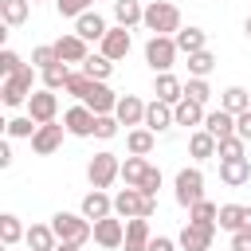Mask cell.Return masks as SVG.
Returning <instances> with one entry per match:
<instances>
[{"label": "cell", "instance_id": "obj_1", "mask_svg": "<svg viewBox=\"0 0 251 251\" xmlns=\"http://www.w3.org/2000/svg\"><path fill=\"white\" fill-rule=\"evenodd\" d=\"M51 227H55V235H59V243H86V239H94V224L82 216V212H55L51 216Z\"/></svg>", "mask_w": 251, "mask_h": 251}, {"label": "cell", "instance_id": "obj_2", "mask_svg": "<svg viewBox=\"0 0 251 251\" xmlns=\"http://www.w3.org/2000/svg\"><path fill=\"white\" fill-rule=\"evenodd\" d=\"M153 35H176L180 31V8L169 4V0H153L145 4V20H141Z\"/></svg>", "mask_w": 251, "mask_h": 251}, {"label": "cell", "instance_id": "obj_3", "mask_svg": "<svg viewBox=\"0 0 251 251\" xmlns=\"http://www.w3.org/2000/svg\"><path fill=\"white\" fill-rule=\"evenodd\" d=\"M153 212H157V200L145 196L141 188H122V192L114 196V216H118V220H137V216L149 220Z\"/></svg>", "mask_w": 251, "mask_h": 251}, {"label": "cell", "instance_id": "obj_4", "mask_svg": "<svg viewBox=\"0 0 251 251\" xmlns=\"http://www.w3.org/2000/svg\"><path fill=\"white\" fill-rule=\"evenodd\" d=\"M176 39L173 35H149V43H145V63L153 67V75H169L173 71V63H176Z\"/></svg>", "mask_w": 251, "mask_h": 251}, {"label": "cell", "instance_id": "obj_5", "mask_svg": "<svg viewBox=\"0 0 251 251\" xmlns=\"http://www.w3.org/2000/svg\"><path fill=\"white\" fill-rule=\"evenodd\" d=\"M86 176H90V184L94 188H110L118 176H122V161H118V153H110V149H102V153H94L90 157V165H86Z\"/></svg>", "mask_w": 251, "mask_h": 251}, {"label": "cell", "instance_id": "obj_6", "mask_svg": "<svg viewBox=\"0 0 251 251\" xmlns=\"http://www.w3.org/2000/svg\"><path fill=\"white\" fill-rule=\"evenodd\" d=\"M173 192H176V204H180V208H192V204L208 200V196H204V173H200L196 165H192V169H180Z\"/></svg>", "mask_w": 251, "mask_h": 251}, {"label": "cell", "instance_id": "obj_7", "mask_svg": "<svg viewBox=\"0 0 251 251\" xmlns=\"http://www.w3.org/2000/svg\"><path fill=\"white\" fill-rule=\"evenodd\" d=\"M31 86H35V67H24L20 75L4 78V86H0V98H4V106H27V98L35 94Z\"/></svg>", "mask_w": 251, "mask_h": 251}, {"label": "cell", "instance_id": "obj_8", "mask_svg": "<svg viewBox=\"0 0 251 251\" xmlns=\"http://www.w3.org/2000/svg\"><path fill=\"white\" fill-rule=\"evenodd\" d=\"M27 118H35V126H47V122H55V118H59V94L39 86V90L27 98Z\"/></svg>", "mask_w": 251, "mask_h": 251}, {"label": "cell", "instance_id": "obj_9", "mask_svg": "<svg viewBox=\"0 0 251 251\" xmlns=\"http://www.w3.org/2000/svg\"><path fill=\"white\" fill-rule=\"evenodd\" d=\"M94 122H98V114H94L90 106H82V102L63 114V126H67L71 137H94Z\"/></svg>", "mask_w": 251, "mask_h": 251}, {"label": "cell", "instance_id": "obj_10", "mask_svg": "<svg viewBox=\"0 0 251 251\" xmlns=\"http://www.w3.org/2000/svg\"><path fill=\"white\" fill-rule=\"evenodd\" d=\"M94 243L106 247V251H118V247L126 243V220H118V216L98 220V224H94Z\"/></svg>", "mask_w": 251, "mask_h": 251}, {"label": "cell", "instance_id": "obj_11", "mask_svg": "<svg viewBox=\"0 0 251 251\" xmlns=\"http://www.w3.org/2000/svg\"><path fill=\"white\" fill-rule=\"evenodd\" d=\"M212 235H216V227L212 224H184V231L176 235V243L184 247V251H212Z\"/></svg>", "mask_w": 251, "mask_h": 251}, {"label": "cell", "instance_id": "obj_12", "mask_svg": "<svg viewBox=\"0 0 251 251\" xmlns=\"http://www.w3.org/2000/svg\"><path fill=\"white\" fill-rule=\"evenodd\" d=\"M216 227H224V231H251V204H220V220H216Z\"/></svg>", "mask_w": 251, "mask_h": 251}, {"label": "cell", "instance_id": "obj_13", "mask_svg": "<svg viewBox=\"0 0 251 251\" xmlns=\"http://www.w3.org/2000/svg\"><path fill=\"white\" fill-rule=\"evenodd\" d=\"M98 47H102V55H106L110 63H118V59H126V55H129V47H133V35H129V27H118V24H114Z\"/></svg>", "mask_w": 251, "mask_h": 251}, {"label": "cell", "instance_id": "obj_14", "mask_svg": "<svg viewBox=\"0 0 251 251\" xmlns=\"http://www.w3.org/2000/svg\"><path fill=\"white\" fill-rule=\"evenodd\" d=\"M78 212L90 220V224H98V220H106V216H114V196H106L102 188H90L86 196H82V204H78Z\"/></svg>", "mask_w": 251, "mask_h": 251}, {"label": "cell", "instance_id": "obj_15", "mask_svg": "<svg viewBox=\"0 0 251 251\" xmlns=\"http://www.w3.org/2000/svg\"><path fill=\"white\" fill-rule=\"evenodd\" d=\"M145 106L149 102H141L137 94H122L118 98V110H114V118H118V126H145Z\"/></svg>", "mask_w": 251, "mask_h": 251}, {"label": "cell", "instance_id": "obj_16", "mask_svg": "<svg viewBox=\"0 0 251 251\" xmlns=\"http://www.w3.org/2000/svg\"><path fill=\"white\" fill-rule=\"evenodd\" d=\"M63 133H67V126H59V122H47V126H39V129H35V137H31V149H35L39 157H51V153L63 145Z\"/></svg>", "mask_w": 251, "mask_h": 251}, {"label": "cell", "instance_id": "obj_17", "mask_svg": "<svg viewBox=\"0 0 251 251\" xmlns=\"http://www.w3.org/2000/svg\"><path fill=\"white\" fill-rule=\"evenodd\" d=\"M55 51H59V59H63V63H86V59H90L86 39H82V35H75V31H71V35H59V39H55Z\"/></svg>", "mask_w": 251, "mask_h": 251}, {"label": "cell", "instance_id": "obj_18", "mask_svg": "<svg viewBox=\"0 0 251 251\" xmlns=\"http://www.w3.org/2000/svg\"><path fill=\"white\" fill-rule=\"evenodd\" d=\"M106 31H110V24H106L98 12H82V16L75 20V35H82L86 43H90V39H94V43H102V39H106Z\"/></svg>", "mask_w": 251, "mask_h": 251}, {"label": "cell", "instance_id": "obj_19", "mask_svg": "<svg viewBox=\"0 0 251 251\" xmlns=\"http://www.w3.org/2000/svg\"><path fill=\"white\" fill-rule=\"evenodd\" d=\"M153 94H157V102L176 106V102H184V82L176 75H157L153 78Z\"/></svg>", "mask_w": 251, "mask_h": 251}, {"label": "cell", "instance_id": "obj_20", "mask_svg": "<svg viewBox=\"0 0 251 251\" xmlns=\"http://www.w3.org/2000/svg\"><path fill=\"white\" fill-rule=\"evenodd\" d=\"M82 106H90L94 114H114V110H118V94H114L106 82H94L90 94L82 98Z\"/></svg>", "mask_w": 251, "mask_h": 251}, {"label": "cell", "instance_id": "obj_21", "mask_svg": "<svg viewBox=\"0 0 251 251\" xmlns=\"http://www.w3.org/2000/svg\"><path fill=\"white\" fill-rule=\"evenodd\" d=\"M200 129H208L216 141L235 137V114H227V110H208V118H204V126H200Z\"/></svg>", "mask_w": 251, "mask_h": 251}, {"label": "cell", "instance_id": "obj_22", "mask_svg": "<svg viewBox=\"0 0 251 251\" xmlns=\"http://www.w3.org/2000/svg\"><path fill=\"white\" fill-rule=\"evenodd\" d=\"M220 180H224L227 188L247 184V180H251V161H247V157H239V161H220Z\"/></svg>", "mask_w": 251, "mask_h": 251}, {"label": "cell", "instance_id": "obj_23", "mask_svg": "<svg viewBox=\"0 0 251 251\" xmlns=\"http://www.w3.org/2000/svg\"><path fill=\"white\" fill-rule=\"evenodd\" d=\"M24 243H27L31 251H55V247H59V235H55L51 224H31L27 235H24Z\"/></svg>", "mask_w": 251, "mask_h": 251}, {"label": "cell", "instance_id": "obj_24", "mask_svg": "<svg viewBox=\"0 0 251 251\" xmlns=\"http://www.w3.org/2000/svg\"><path fill=\"white\" fill-rule=\"evenodd\" d=\"M173 39H176V51H184V55L208 51V31H204V27H180Z\"/></svg>", "mask_w": 251, "mask_h": 251}, {"label": "cell", "instance_id": "obj_25", "mask_svg": "<svg viewBox=\"0 0 251 251\" xmlns=\"http://www.w3.org/2000/svg\"><path fill=\"white\" fill-rule=\"evenodd\" d=\"M169 126H176V118H173V106H165V102H149L145 106V129H153V133H161V129H169Z\"/></svg>", "mask_w": 251, "mask_h": 251}, {"label": "cell", "instance_id": "obj_26", "mask_svg": "<svg viewBox=\"0 0 251 251\" xmlns=\"http://www.w3.org/2000/svg\"><path fill=\"white\" fill-rule=\"evenodd\" d=\"M149 239H153L149 235V220H141V216L137 220H126V243H122L126 251H145Z\"/></svg>", "mask_w": 251, "mask_h": 251}, {"label": "cell", "instance_id": "obj_27", "mask_svg": "<svg viewBox=\"0 0 251 251\" xmlns=\"http://www.w3.org/2000/svg\"><path fill=\"white\" fill-rule=\"evenodd\" d=\"M153 145H157V133H153V129H145V126H137V129H129V133H126V149H129L133 157H149V153H153Z\"/></svg>", "mask_w": 251, "mask_h": 251}, {"label": "cell", "instance_id": "obj_28", "mask_svg": "<svg viewBox=\"0 0 251 251\" xmlns=\"http://www.w3.org/2000/svg\"><path fill=\"white\" fill-rule=\"evenodd\" d=\"M216 149H220V141H216L208 129H192V137H188V153H192L196 161H208V157H216Z\"/></svg>", "mask_w": 251, "mask_h": 251}, {"label": "cell", "instance_id": "obj_29", "mask_svg": "<svg viewBox=\"0 0 251 251\" xmlns=\"http://www.w3.org/2000/svg\"><path fill=\"white\" fill-rule=\"evenodd\" d=\"M114 20H118V27H133V24H141V20H145L141 0H114Z\"/></svg>", "mask_w": 251, "mask_h": 251}, {"label": "cell", "instance_id": "obj_30", "mask_svg": "<svg viewBox=\"0 0 251 251\" xmlns=\"http://www.w3.org/2000/svg\"><path fill=\"white\" fill-rule=\"evenodd\" d=\"M220 110H227V114H243V110H251V94L243 90V86H227L224 94H220Z\"/></svg>", "mask_w": 251, "mask_h": 251}, {"label": "cell", "instance_id": "obj_31", "mask_svg": "<svg viewBox=\"0 0 251 251\" xmlns=\"http://www.w3.org/2000/svg\"><path fill=\"white\" fill-rule=\"evenodd\" d=\"M173 118H176V126H196V129H200L208 114H204V106H200V102H188V98H184V102H176V106H173Z\"/></svg>", "mask_w": 251, "mask_h": 251}, {"label": "cell", "instance_id": "obj_32", "mask_svg": "<svg viewBox=\"0 0 251 251\" xmlns=\"http://www.w3.org/2000/svg\"><path fill=\"white\" fill-rule=\"evenodd\" d=\"M145 173H149V161H145V157H133V153H129V157L122 161V180H126V188H137V184L145 180Z\"/></svg>", "mask_w": 251, "mask_h": 251}, {"label": "cell", "instance_id": "obj_33", "mask_svg": "<svg viewBox=\"0 0 251 251\" xmlns=\"http://www.w3.org/2000/svg\"><path fill=\"white\" fill-rule=\"evenodd\" d=\"M27 12H31V0H0V20L8 27H20L27 20Z\"/></svg>", "mask_w": 251, "mask_h": 251}, {"label": "cell", "instance_id": "obj_34", "mask_svg": "<svg viewBox=\"0 0 251 251\" xmlns=\"http://www.w3.org/2000/svg\"><path fill=\"white\" fill-rule=\"evenodd\" d=\"M39 78H43V90H67V82H71V67L67 63H55V67H47V71H39Z\"/></svg>", "mask_w": 251, "mask_h": 251}, {"label": "cell", "instance_id": "obj_35", "mask_svg": "<svg viewBox=\"0 0 251 251\" xmlns=\"http://www.w3.org/2000/svg\"><path fill=\"white\" fill-rule=\"evenodd\" d=\"M27 231H24V224H20V216H12V212H4L0 216V243L4 247H16L20 239H24Z\"/></svg>", "mask_w": 251, "mask_h": 251}, {"label": "cell", "instance_id": "obj_36", "mask_svg": "<svg viewBox=\"0 0 251 251\" xmlns=\"http://www.w3.org/2000/svg\"><path fill=\"white\" fill-rule=\"evenodd\" d=\"M82 75H90L94 82H106V78L114 75V63H110V59H106V55L98 51V55H90V59L82 63Z\"/></svg>", "mask_w": 251, "mask_h": 251}, {"label": "cell", "instance_id": "obj_37", "mask_svg": "<svg viewBox=\"0 0 251 251\" xmlns=\"http://www.w3.org/2000/svg\"><path fill=\"white\" fill-rule=\"evenodd\" d=\"M212 67H216V55H212V51H196V55H188V78H208Z\"/></svg>", "mask_w": 251, "mask_h": 251}, {"label": "cell", "instance_id": "obj_38", "mask_svg": "<svg viewBox=\"0 0 251 251\" xmlns=\"http://www.w3.org/2000/svg\"><path fill=\"white\" fill-rule=\"evenodd\" d=\"M216 157L220 161H239V157H247V141L235 133V137H224L220 141V149H216Z\"/></svg>", "mask_w": 251, "mask_h": 251}, {"label": "cell", "instance_id": "obj_39", "mask_svg": "<svg viewBox=\"0 0 251 251\" xmlns=\"http://www.w3.org/2000/svg\"><path fill=\"white\" fill-rule=\"evenodd\" d=\"M188 220H192V224H212V227H216V220H220V204L200 200V204H192V208H188Z\"/></svg>", "mask_w": 251, "mask_h": 251}, {"label": "cell", "instance_id": "obj_40", "mask_svg": "<svg viewBox=\"0 0 251 251\" xmlns=\"http://www.w3.org/2000/svg\"><path fill=\"white\" fill-rule=\"evenodd\" d=\"M55 63H63L59 51H55V43H39V47L31 51V67H35V71H47V67H55Z\"/></svg>", "mask_w": 251, "mask_h": 251}, {"label": "cell", "instance_id": "obj_41", "mask_svg": "<svg viewBox=\"0 0 251 251\" xmlns=\"http://www.w3.org/2000/svg\"><path fill=\"white\" fill-rule=\"evenodd\" d=\"M4 129H8V137H27V141H31L39 126H35V118H27V114H24V118H8V122H4Z\"/></svg>", "mask_w": 251, "mask_h": 251}, {"label": "cell", "instance_id": "obj_42", "mask_svg": "<svg viewBox=\"0 0 251 251\" xmlns=\"http://www.w3.org/2000/svg\"><path fill=\"white\" fill-rule=\"evenodd\" d=\"M184 98H188V102H200V106H208V98H212V86H208V78H188V82H184Z\"/></svg>", "mask_w": 251, "mask_h": 251}, {"label": "cell", "instance_id": "obj_43", "mask_svg": "<svg viewBox=\"0 0 251 251\" xmlns=\"http://www.w3.org/2000/svg\"><path fill=\"white\" fill-rule=\"evenodd\" d=\"M24 67H27V63H24V59H20V55H16L12 47H4V51H0V75H4V78H12V75H20Z\"/></svg>", "mask_w": 251, "mask_h": 251}, {"label": "cell", "instance_id": "obj_44", "mask_svg": "<svg viewBox=\"0 0 251 251\" xmlns=\"http://www.w3.org/2000/svg\"><path fill=\"white\" fill-rule=\"evenodd\" d=\"M90 86H94V78L90 75H82V71H71V82H67V94H75L78 102L90 94Z\"/></svg>", "mask_w": 251, "mask_h": 251}, {"label": "cell", "instance_id": "obj_45", "mask_svg": "<svg viewBox=\"0 0 251 251\" xmlns=\"http://www.w3.org/2000/svg\"><path fill=\"white\" fill-rule=\"evenodd\" d=\"M94 137H102V141L118 137V118H114V114H98V122H94Z\"/></svg>", "mask_w": 251, "mask_h": 251}, {"label": "cell", "instance_id": "obj_46", "mask_svg": "<svg viewBox=\"0 0 251 251\" xmlns=\"http://www.w3.org/2000/svg\"><path fill=\"white\" fill-rule=\"evenodd\" d=\"M55 8H59V16H67V20H78L82 12H90V0H55Z\"/></svg>", "mask_w": 251, "mask_h": 251}, {"label": "cell", "instance_id": "obj_47", "mask_svg": "<svg viewBox=\"0 0 251 251\" xmlns=\"http://www.w3.org/2000/svg\"><path fill=\"white\" fill-rule=\"evenodd\" d=\"M137 188H141L145 196H153V200H157V188H161V169H157V165H149V173H145V180H141Z\"/></svg>", "mask_w": 251, "mask_h": 251}, {"label": "cell", "instance_id": "obj_48", "mask_svg": "<svg viewBox=\"0 0 251 251\" xmlns=\"http://www.w3.org/2000/svg\"><path fill=\"white\" fill-rule=\"evenodd\" d=\"M235 133H239L243 141H251V110H243V114L235 118Z\"/></svg>", "mask_w": 251, "mask_h": 251}, {"label": "cell", "instance_id": "obj_49", "mask_svg": "<svg viewBox=\"0 0 251 251\" xmlns=\"http://www.w3.org/2000/svg\"><path fill=\"white\" fill-rule=\"evenodd\" d=\"M145 251H176V243H173V239H169V235H153V239H149V247H145Z\"/></svg>", "mask_w": 251, "mask_h": 251}, {"label": "cell", "instance_id": "obj_50", "mask_svg": "<svg viewBox=\"0 0 251 251\" xmlns=\"http://www.w3.org/2000/svg\"><path fill=\"white\" fill-rule=\"evenodd\" d=\"M231 251H251V231H235L231 235Z\"/></svg>", "mask_w": 251, "mask_h": 251}, {"label": "cell", "instance_id": "obj_51", "mask_svg": "<svg viewBox=\"0 0 251 251\" xmlns=\"http://www.w3.org/2000/svg\"><path fill=\"white\" fill-rule=\"evenodd\" d=\"M8 165H12V145L0 141V169H8Z\"/></svg>", "mask_w": 251, "mask_h": 251}, {"label": "cell", "instance_id": "obj_52", "mask_svg": "<svg viewBox=\"0 0 251 251\" xmlns=\"http://www.w3.org/2000/svg\"><path fill=\"white\" fill-rule=\"evenodd\" d=\"M55 251H82V247H78V243H59Z\"/></svg>", "mask_w": 251, "mask_h": 251}, {"label": "cell", "instance_id": "obj_53", "mask_svg": "<svg viewBox=\"0 0 251 251\" xmlns=\"http://www.w3.org/2000/svg\"><path fill=\"white\" fill-rule=\"evenodd\" d=\"M243 31H247V39H251V16H247V24H243Z\"/></svg>", "mask_w": 251, "mask_h": 251}, {"label": "cell", "instance_id": "obj_54", "mask_svg": "<svg viewBox=\"0 0 251 251\" xmlns=\"http://www.w3.org/2000/svg\"><path fill=\"white\" fill-rule=\"evenodd\" d=\"M31 4H43V0H31Z\"/></svg>", "mask_w": 251, "mask_h": 251}]
</instances>
